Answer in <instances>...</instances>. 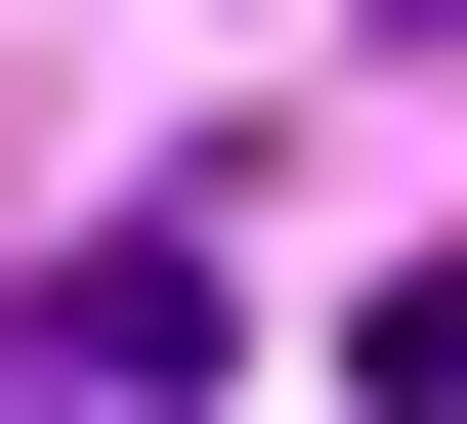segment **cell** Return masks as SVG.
Masks as SVG:
<instances>
[{"label":"cell","instance_id":"cell-1","mask_svg":"<svg viewBox=\"0 0 467 424\" xmlns=\"http://www.w3.org/2000/svg\"><path fill=\"white\" fill-rule=\"evenodd\" d=\"M382 424H467V254H382Z\"/></svg>","mask_w":467,"mask_h":424}]
</instances>
